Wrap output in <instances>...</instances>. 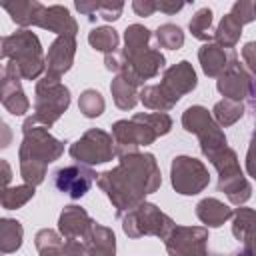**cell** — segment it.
<instances>
[{
    "instance_id": "6da1fadb",
    "label": "cell",
    "mask_w": 256,
    "mask_h": 256,
    "mask_svg": "<svg viewBox=\"0 0 256 256\" xmlns=\"http://www.w3.org/2000/svg\"><path fill=\"white\" fill-rule=\"evenodd\" d=\"M96 184L112 202L116 216H124L160 188L162 174L154 154L134 152L120 156L116 168L98 174Z\"/></svg>"
},
{
    "instance_id": "7a4b0ae2",
    "label": "cell",
    "mask_w": 256,
    "mask_h": 256,
    "mask_svg": "<svg viewBox=\"0 0 256 256\" xmlns=\"http://www.w3.org/2000/svg\"><path fill=\"white\" fill-rule=\"evenodd\" d=\"M64 154V142L54 138L48 128L32 116L22 124V144L18 150L20 176L24 184L38 186L46 178L48 164L56 162Z\"/></svg>"
},
{
    "instance_id": "3957f363",
    "label": "cell",
    "mask_w": 256,
    "mask_h": 256,
    "mask_svg": "<svg viewBox=\"0 0 256 256\" xmlns=\"http://www.w3.org/2000/svg\"><path fill=\"white\" fill-rule=\"evenodd\" d=\"M2 58L14 62L22 80H36L46 74V56L40 44V38L28 30H16L10 36L2 38Z\"/></svg>"
},
{
    "instance_id": "277c9868",
    "label": "cell",
    "mask_w": 256,
    "mask_h": 256,
    "mask_svg": "<svg viewBox=\"0 0 256 256\" xmlns=\"http://www.w3.org/2000/svg\"><path fill=\"white\" fill-rule=\"evenodd\" d=\"M206 158L218 172V192H224L230 204L244 206V202H248L252 196V184L242 174L238 154L230 146H222L206 154Z\"/></svg>"
},
{
    "instance_id": "5b68a950",
    "label": "cell",
    "mask_w": 256,
    "mask_h": 256,
    "mask_svg": "<svg viewBox=\"0 0 256 256\" xmlns=\"http://www.w3.org/2000/svg\"><path fill=\"white\" fill-rule=\"evenodd\" d=\"M70 106V90L60 82V76L44 74L34 88V118L46 128L56 124Z\"/></svg>"
},
{
    "instance_id": "8992f818",
    "label": "cell",
    "mask_w": 256,
    "mask_h": 256,
    "mask_svg": "<svg viewBox=\"0 0 256 256\" xmlns=\"http://www.w3.org/2000/svg\"><path fill=\"white\" fill-rule=\"evenodd\" d=\"M174 226V220L152 202H142L140 206L122 216V230L128 238L156 236L164 240Z\"/></svg>"
},
{
    "instance_id": "52a82bcc",
    "label": "cell",
    "mask_w": 256,
    "mask_h": 256,
    "mask_svg": "<svg viewBox=\"0 0 256 256\" xmlns=\"http://www.w3.org/2000/svg\"><path fill=\"white\" fill-rule=\"evenodd\" d=\"M182 126L186 132L196 134V138L200 142V150L204 156L222 148V146H228L224 130L214 120L212 112H208V108H204L200 104L188 106L182 112Z\"/></svg>"
},
{
    "instance_id": "ba28073f",
    "label": "cell",
    "mask_w": 256,
    "mask_h": 256,
    "mask_svg": "<svg viewBox=\"0 0 256 256\" xmlns=\"http://www.w3.org/2000/svg\"><path fill=\"white\" fill-rule=\"evenodd\" d=\"M70 156L78 164L94 166V164H104L110 162L116 156L114 148V138L106 130L100 128H90L86 130L76 142L70 144Z\"/></svg>"
},
{
    "instance_id": "9c48e42d",
    "label": "cell",
    "mask_w": 256,
    "mask_h": 256,
    "mask_svg": "<svg viewBox=\"0 0 256 256\" xmlns=\"http://www.w3.org/2000/svg\"><path fill=\"white\" fill-rule=\"evenodd\" d=\"M170 182L178 194L194 196V194H200L210 184V174L202 160H198L194 156L180 154V156L172 158Z\"/></svg>"
},
{
    "instance_id": "30bf717a",
    "label": "cell",
    "mask_w": 256,
    "mask_h": 256,
    "mask_svg": "<svg viewBox=\"0 0 256 256\" xmlns=\"http://www.w3.org/2000/svg\"><path fill=\"white\" fill-rule=\"evenodd\" d=\"M112 138H114L116 156L120 158L126 154L140 152V146L154 144L158 136L146 122L132 116L130 120H118L112 124Z\"/></svg>"
},
{
    "instance_id": "8fae6325",
    "label": "cell",
    "mask_w": 256,
    "mask_h": 256,
    "mask_svg": "<svg viewBox=\"0 0 256 256\" xmlns=\"http://www.w3.org/2000/svg\"><path fill=\"white\" fill-rule=\"evenodd\" d=\"M168 256H208L206 226H174L164 238Z\"/></svg>"
},
{
    "instance_id": "7c38bea8",
    "label": "cell",
    "mask_w": 256,
    "mask_h": 256,
    "mask_svg": "<svg viewBox=\"0 0 256 256\" xmlns=\"http://www.w3.org/2000/svg\"><path fill=\"white\" fill-rule=\"evenodd\" d=\"M164 64H166L164 54L160 50L148 48V50H144V52H140L132 58H126V64H124L122 72L116 74V76H122L126 82H130L136 88H142L146 80L160 74Z\"/></svg>"
},
{
    "instance_id": "4fadbf2b",
    "label": "cell",
    "mask_w": 256,
    "mask_h": 256,
    "mask_svg": "<svg viewBox=\"0 0 256 256\" xmlns=\"http://www.w3.org/2000/svg\"><path fill=\"white\" fill-rule=\"evenodd\" d=\"M96 180H98V174L92 170V166L78 164V162L62 166L54 172V186L62 194L70 196L72 200H80Z\"/></svg>"
},
{
    "instance_id": "5bb4252c",
    "label": "cell",
    "mask_w": 256,
    "mask_h": 256,
    "mask_svg": "<svg viewBox=\"0 0 256 256\" xmlns=\"http://www.w3.org/2000/svg\"><path fill=\"white\" fill-rule=\"evenodd\" d=\"M20 80L22 76L14 66V62H6L2 72V82H0V100H2V106L12 116H24L30 110V100L22 90Z\"/></svg>"
},
{
    "instance_id": "9a60e30c",
    "label": "cell",
    "mask_w": 256,
    "mask_h": 256,
    "mask_svg": "<svg viewBox=\"0 0 256 256\" xmlns=\"http://www.w3.org/2000/svg\"><path fill=\"white\" fill-rule=\"evenodd\" d=\"M196 86H198V76L194 66L188 60H180L168 66L160 80V88L172 102H178L184 94L192 92Z\"/></svg>"
},
{
    "instance_id": "2e32d148",
    "label": "cell",
    "mask_w": 256,
    "mask_h": 256,
    "mask_svg": "<svg viewBox=\"0 0 256 256\" xmlns=\"http://www.w3.org/2000/svg\"><path fill=\"white\" fill-rule=\"evenodd\" d=\"M34 26L54 32L58 36H76L78 32V22L70 14V10L62 4H52V6L42 4L34 18Z\"/></svg>"
},
{
    "instance_id": "e0dca14e",
    "label": "cell",
    "mask_w": 256,
    "mask_h": 256,
    "mask_svg": "<svg viewBox=\"0 0 256 256\" xmlns=\"http://www.w3.org/2000/svg\"><path fill=\"white\" fill-rule=\"evenodd\" d=\"M198 60H200L202 72L206 76H210V78L222 76L232 64L238 62L234 48H224V46H220L216 42L202 44L200 50H198Z\"/></svg>"
},
{
    "instance_id": "ac0fdd59",
    "label": "cell",
    "mask_w": 256,
    "mask_h": 256,
    "mask_svg": "<svg viewBox=\"0 0 256 256\" xmlns=\"http://www.w3.org/2000/svg\"><path fill=\"white\" fill-rule=\"evenodd\" d=\"M252 76L250 72L240 64H232L222 76H218L216 80V90L228 98V100H236V102H242L244 98H248L250 94V88H252Z\"/></svg>"
},
{
    "instance_id": "d6986e66",
    "label": "cell",
    "mask_w": 256,
    "mask_h": 256,
    "mask_svg": "<svg viewBox=\"0 0 256 256\" xmlns=\"http://www.w3.org/2000/svg\"><path fill=\"white\" fill-rule=\"evenodd\" d=\"M76 56V36H56L46 52V72L52 76L66 74Z\"/></svg>"
},
{
    "instance_id": "ffe728a7",
    "label": "cell",
    "mask_w": 256,
    "mask_h": 256,
    "mask_svg": "<svg viewBox=\"0 0 256 256\" xmlns=\"http://www.w3.org/2000/svg\"><path fill=\"white\" fill-rule=\"evenodd\" d=\"M92 224H94V220L90 218V214L82 206H76V204L64 206L58 216V232L64 238L84 240L88 236Z\"/></svg>"
},
{
    "instance_id": "44dd1931",
    "label": "cell",
    "mask_w": 256,
    "mask_h": 256,
    "mask_svg": "<svg viewBox=\"0 0 256 256\" xmlns=\"http://www.w3.org/2000/svg\"><path fill=\"white\" fill-rule=\"evenodd\" d=\"M82 242L86 246L88 256H116V236L108 226L94 222Z\"/></svg>"
},
{
    "instance_id": "7402d4cb",
    "label": "cell",
    "mask_w": 256,
    "mask_h": 256,
    "mask_svg": "<svg viewBox=\"0 0 256 256\" xmlns=\"http://www.w3.org/2000/svg\"><path fill=\"white\" fill-rule=\"evenodd\" d=\"M196 216L206 228H220L234 216V210L218 198H202L196 204Z\"/></svg>"
},
{
    "instance_id": "603a6c76",
    "label": "cell",
    "mask_w": 256,
    "mask_h": 256,
    "mask_svg": "<svg viewBox=\"0 0 256 256\" xmlns=\"http://www.w3.org/2000/svg\"><path fill=\"white\" fill-rule=\"evenodd\" d=\"M150 38H152V32L146 26H142V24L126 26V30H124V50H122L124 58H132V56L148 50L150 48L148 46Z\"/></svg>"
},
{
    "instance_id": "cb8c5ba5",
    "label": "cell",
    "mask_w": 256,
    "mask_h": 256,
    "mask_svg": "<svg viewBox=\"0 0 256 256\" xmlns=\"http://www.w3.org/2000/svg\"><path fill=\"white\" fill-rule=\"evenodd\" d=\"M40 6H42V2H38V0H14V2L2 4V8L10 14L12 22H16L22 28L34 26V18H36Z\"/></svg>"
},
{
    "instance_id": "d4e9b609",
    "label": "cell",
    "mask_w": 256,
    "mask_h": 256,
    "mask_svg": "<svg viewBox=\"0 0 256 256\" xmlns=\"http://www.w3.org/2000/svg\"><path fill=\"white\" fill-rule=\"evenodd\" d=\"M110 92H112L114 104L120 110H132L140 102V88L132 86L122 76H114V80L110 82Z\"/></svg>"
},
{
    "instance_id": "484cf974",
    "label": "cell",
    "mask_w": 256,
    "mask_h": 256,
    "mask_svg": "<svg viewBox=\"0 0 256 256\" xmlns=\"http://www.w3.org/2000/svg\"><path fill=\"white\" fill-rule=\"evenodd\" d=\"M24 228L16 218H2L0 220V250L4 254H12L22 246Z\"/></svg>"
},
{
    "instance_id": "4316f807",
    "label": "cell",
    "mask_w": 256,
    "mask_h": 256,
    "mask_svg": "<svg viewBox=\"0 0 256 256\" xmlns=\"http://www.w3.org/2000/svg\"><path fill=\"white\" fill-rule=\"evenodd\" d=\"M242 36V24L228 12L222 16V20L218 22V26L214 28V40L216 44L224 46V48H234L238 44Z\"/></svg>"
},
{
    "instance_id": "83f0119b",
    "label": "cell",
    "mask_w": 256,
    "mask_h": 256,
    "mask_svg": "<svg viewBox=\"0 0 256 256\" xmlns=\"http://www.w3.org/2000/svg\"><path fill=\"white\" fill-rule=\"evenodd\" d=\"M244 112H246V108H244L242 102L228 100V98L218 100L212 108V116H214V120L218 122L220 128H228V126L236 124L244 116Z\"/></svg>"
},
{
    "instance_id": "f1b7e54d",
    "label": "cell",
    "mask_w": 256,
    "mask_h": 256,
    "mask_svg": "<svg viewBox=\"0 0 256 256\" xmlns=\"http://www.w3.org/2000/svg\"><path fill=\"white\" fill-rule=\"evenodd\" d=\"M34 244L40 256H64V236L52 228H42L34 236Z\"/></svg>"
},
{
    "instance_id": "f546056e",
    "label": "cell",
    "mask_w": 256,
    "mask_h": 256,
    "mask_svg": "<svg viewBox=\"0 0 256 256\" xmlns=\"http://www.w3.org/2000/svg\"><path fill=\"white\" fill-rule=\"evenodd\" d=\"M88 44L96 50V52H104V54H110V52H116L118 50V44H120V36L114 28L110 26H96L88 32Z\"/></svg>"
},
{
    "instance_id": "4dcf8cb0",
    "label": "cell",
    "mask_w": 256,
    "mask_h": 256,
    "mask_svg": "<svg viewBox=\"0 0 256 256\" xmlns=\"http://www.w3.org/2000/svg\"><path fill=\"white\" fill-rule=\"evenodd\" d=\"M140 102L144 104V108L154 110V112H168L176 106V102H172L164 90L160 88V84H148L140 88Z\"/></svg>"
},
{
    "instance_id": "1f68e13d",
    "label": "cell",
    "mask_w": 256,
    "mask_h": 256,
    "mask_svg": "<svg viewBox=\"0 0 256 256\" xmlns=\"http://www.w3.org/2000/svg\"><path fill=\"white\" fill-rule=\"evenodd\" d=\"M232 234L236 240H246L248 236L256 234V210L238 206L232 216Z\"/></svg>"
},
{
    "instance_id": "d6a6232c",
    "label": "cell",
    "mask_w": 256,
    "mask_h": 256,
    "mask_svg": "<svg viewBox=\"0 0 256 256\" xmlns=\"http://www.w3.org/2000/svg\"><path fill=\"white\" fill-rule=\"evenodd\" d=\"M36 186L32 184H18V186H6L2 190V196H0V202H2V208L6 210H18L22 208L26 202H30L36 194L34 190Z\"/></svg>"
},
{
    "instance_id": "836d02e7",
    "label": "cell",
    "mask_w": 256,
    "mask_h": 256,
    "mask_svg": "<svg viewBox=\"0 0 256 256\" xmlns=\"http://www.w3.org/2000/svg\"><path fill=\"white\" fill-rule=\"evenodd\" d=\"M188 30L190 34L196 38V40H202V42H210L214 38V28H212V10L208 6L200 8L194 12V16L190 18L188 22Z\"/></svg>"
},
{
    "instance_id": "e575fe53",
    "label": "cell",
    "mask_w": 256,
    "mask_h": 256,
    "mask_svg": "<svg viewBox=\"0 0 256 256\" xmlns=\"http://www.w3.org/2000/svg\"><path fill=\"white\" fill-rule=\"evenodd\" d=\"M154 38H156V44L158 48H168V50H180L184 46V32L180 26L176 24H162L156 28L154 32Z\"/></svg>"
},
{
    "instance_id": "d590c367",
    "label": "cell",
    "mask_w": 256,
    "mask_h": 256,
    "mask_svg": "<svg viewBox=\"0 0 256 256\" xmlns=\"http://www.w3.org/2000/svg\"><path fill=\"white\" fill-rule=\"evenodd\" d=\"M106 108V102H104V96L94 90V88H88L80 94L78 98V110L86 116V118H98Z\"/></svg>"
},
{
    "instance_id": "8d00e7d4",
    "label": "cell",
    "mask_w": 256,
    "mask_h": 256,
    "mask_svg": "<svg viewBox=\"0 0 256 256\" xmlns=\"http://www.w3.org/2000/svg\"><path fill=\"white\" fill-rule=\"evenodd\" d=\"M136 118H140L142 122H146L154 132L156 136H166L170 130H172V118L168 112H138L134 114Z\"/></svg>"
},
{
    "instance_id": "74e56055",
    "label": "cell",
    "mask_w": 256,
    "mask_h": 256,
    "mask_svg": "<svg viewBox=\"0 0 256 256\" xmlns=\"http://www.w3.org/2000/svg\"><path fill=\"white\" fill-rule=\"evenodd\" d=\"M230 14L244 26V24H250L252 20H256V14H254V2L250 0H238L232 4V10Z\"/></svg>"
},
{
    "instance_id": "f35d334b",
    "label": "cell",
    "mask_w": 256,
    "mask_h": 256,
    "mask_svg": "<svg viewBox=\"0 0 256 256\" xmlns=\"http://www.w3.org/2000/svg\"><path fill=\"white\" fill-rule=\"evenodd\" d=\"M122 10H124V4L122 2H102L98 14L106 22H114V20H118L122 16Z\"/></svg>"
},
{
    "instance_id": "ab89813d",
    "label": "cell",
    "mask_w": 256,
    "mask_h": 256,
    "mask_svg": "<svg viewBox=\"0 0 256 256\" xmlns=\"http://www.w3.org/2000/svg\"><path fill=\"white\" fill-rule=\"evenodd\" d=\"M124 64H126V58H124V54H122V52H118V50H116V52L104 54V66H106V70L120 74V72H122V68H124Z\"/></svg>"
},
{
    "instance_id": "60d3db41",
    "label": "cell",
    "mask_w": 256,
    "mask_h": 256,
    "mask_svg": "<svg viewBox=\"0 0 256 256\" xmlns=\"http://www.w3.org/2000/svg\"><path fill=\"white\" fill-rule=\"evenodd\" d=\"M246 172H248V176H252L256 180V128L252 132L248 152H246Z\"/></svg>"
},
{
    "instance_id": "b9f144b4",
    "label": "cell",
    "mask_w": 256,
    "mask_h": 256,
    "mask_svg": "<svg viewBox=\"0 0 256 256\" xmlns=\"http://www.w3.org/2000/svg\"><path fill=\"white\" fill-rule=\"evenodd\" d=\"M242 60L256 78V42H246L242 46Z\"/></svg>"
},
{
    "instance_id": "7bdbcfd3",
    "label": "cell",
    "mask_w": 256,
    "mask_h": 256,
    "mask_svg": "<svg viewBox=\"0 0 256 256\" xmlns=\"http://www.w3.org/2000/svg\"><path fill=\"white\" fill-rule=\"evenodd\" d=\"M64 256H88L84 242L78 238H64Z\"/></svg>"
},
{
    "instance_id": "ee69618b",
    "label": "cell",
    "mask_w": 256,
    "mask_h": 256,
    "mask_svg": "<svg viewBox=\"0 0 256 256\" xmlns=\"http://www.w3.org/2000/svg\"><path fill=\"white\" fill-rule=\"evenodd\" d=\"M132 10L136 12V16L148 18V16H152L158 8H156V2H154V0H134V2H132Z\"/></svg>"
},
{
    "instance_id": "f6af8a7d",
    "label": "cell",
    "mask_w": 256,
    "mask_h": 256,
    "mask_svg": "<svg viewBox=\"0 0 256 256\" xmlns=\"http://www.w3.org/2000/svg\"><path fill=\"white\" fill-rule=\"evenodd\" d=\"M100 4H102V2H88V0H76V2H74L76 10L82 12V14H86L88 20H94V14L100 10Z\"/></svg>"
},
{
    "instance_id": "bcb514c9",
    "label": "cell",
    "mask_w": 256,
    "mask_h": 256,
    "mask_svg": "<svg viewBox=\"0 0 256 256\" xmlns=\"http://www.w3.org/2000/svg\"><path fill=\"white\" fill-rule=\"evenodd\" d=\"M156 8L164 14H176L184 8V2H176V0H160L156 2Z\"/></svg>"
},
{
    "instance_id": "7dc6e473",
    "label": "cell",
    "mask_w": 256,
    "mask_h": 256,
    "mask_svg": "<svg viewBox=\"0 0 256 256\" xmlns=\"http://www.w3.org/2000/svg\"><path fill=\"white\" fill-rule=\"evenodd\" d=\"M242 252H244L246 256H256V234H252V236H248V238L244 240Z\"/></svg>"
},
{
    "instance_id": "c3c4849f",
    "label": "cell",
    "mask_w": 256,
    "mask_h": 256,
    "mask_svg": "<svg viewBox=\"0 0 256 256\" xmlns=\"http://www.w3.org/2000/svg\"><path fill=\"white\" fill-rule=\"evenodd\" d=\"M248 100H250V110H252V116H254V120H256V78L252 80V88H250Z\"/></svg>"
},
{
    "instance_id": "681fc988",
    "label": "cell",
    "mask_w": 256,
    "mask_h": 256,
    "mask_svg": "<svg viewBox=\"0 0 256 256\" xmlns=\"http://www.w3.org/2000/svg\"><path fill=\"white\" fill-rule=\"evenodd\" d=\"M0 164H2V170H4V176H2V180H4V184L8 186V182H10V178H12V172H10V164H8L6 160H2Z\"/></svg>"
},
{
    "instance_id": "f907efd6",
    "label": "cell",
    "mask_w": 256,
    "mask_h": 256,
    "mask_svg": "<svg viewBox=\"0 0 256 256\" xmlns=\"http://www.w3.org/2000/svg\"><path fill=\"white\" fill-rule=\"evenodd\" d=\"M2 134H4V138H2L0 146H2V148H6V146L10 144V130H8V124H4V122H2Z\"/></svg>"
},
{
    "instance_id": "816d5d0a",
    "label": "cell",
    "mask_w": 256,
    "mask_h": 256,
    "mask_svg": "<svg viewBox=\"0 0 256 256\" xmlns=\"http://www.w3.org/2000/svg\"><path fill=\"white\" fill-rule=\"evenodd\" d=\"M230 256H246L244 252H234V254H230Z\"/></svg>"
},
{
    "instance_id": "f5cc1de1",
    "label": "cell",
    "mask_w": 256,
    "mask_h": 256,
    "mask_svg": "<svg viewBox=\"0 0 256 256\" xmlns=\"http://www.w3.org/2000/svg\"><path fill=\"white\" fill-rule=\"evenodd\" d=\"M254 14H256V2H254Z\"/></svg>"
}]
</instances>
